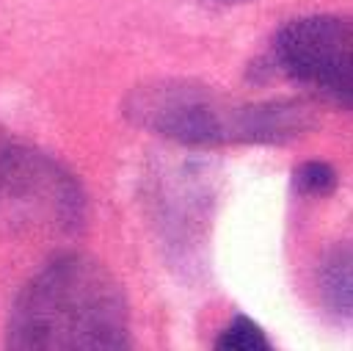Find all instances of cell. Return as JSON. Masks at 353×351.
<instances>
[{"instance_id":"cell-6","label":"cell","mask_w":353,"mask_h":351,"mask_svg":"<svg viewBox=\"0 0 353 351\" xmlns=\"http://www.w3.org/2000/svg\"><path fill=\"white\" fill-rule=\"evenodd\" d=\"M212 351H273V345L256 321H251L248 315H237L221 329Z\"/></svg>"},{"instance_id":"cell-9","label":"cell","mask_w":353,"mask_h":351,"mask_svg":"<svg viewBox=\"0 0 353 351\" xmlns=\"http://www.w3.org/2000/svg\"><path fill=\"white\" fill-rule=\"evenodd\" d=\"M218 3H248V0H218Z\"/></svg>"},{"instance_id":"cell-2","label":"cell","mask_w":353,"mask_h":351,"mask_svg":"<svg viewBox=\"0 0 353 351\" xmlns=\"http://www.w3.org/2000/svg\"><path fill=\"white\" fill-rule=\"evenodd\" d=\"M124 116L135 127L185 146L284 144L314 127V113L306 102H234L193 80L135 86L124 99Z\"/></svg>"},{"instance_id":"cell-7","label":"cell","mask_w":353,"mask_h":351,"mask_svg":"<svg viewBox=\"0 0 353 351\" xmlns=\"http://www.w3.org/2000/svg\"><path fill=\"white\" fill-rule=\"evenodd\" d=\"M292 185L303 196H325L336 185V171L323 160H306L295 169Z\"/></svg>"},{"instance_id":"cell-1","label":"cell","mask_w":353,"mask_h":351,"mask_svg":"<svg viewBox=\"0 0 353 351\" xmlns=\"http://www.w3.org/2000/svg\"><path fill=\"white\" fill-rule=\"evenodd\" d=\"M6 351H132L119 279L88 254H61L19 290Z\"/></svg>"},{"instance_id":"cell-4","label":"cell","mask_w":353,"mask_h":351,"mask_svg":"<svg viewBox=\"0 0 353 351\" xmlns=\"http://www.w3.org/2000/svg\"><path fill=\"white\" fill-rule=\"evenodd\" d=\"M0 218L8 224L74 229L83 221V193L52 158L14 146L0 169Z\"/></svg>"},{"instance_id":"cell-8","label":"cell","mask_w":353,"mask_h":351,"mask_svg":"<svg viewBox=\"0 0 353 351\" xmlns=\"http://www.w3.org/2000/svg\"><path fill=\"white\" fill-rule=\"evenodd\" d=\"M14 146H17V144H14V141L8 138V133H6L3 127H0V169L6 166V160H8V155L14 152Z\"/></svg>"},{"instance_id":"cell-5","label":"cell","mask_w":353,"mask_h":351,"mask_svg":"<svg viewBox=\"0 0 353 351\" xmlns=\"http://www.w3.org/2000/svg\"><path fill=\"white\" fill-rule=\"evenodd\" d=\"M320 293L325 298V307L334 315H350L353 307V287H350V252L334 249L320 268Z\"/></svg>"},{"instance_id":"cell-3","label":"cell","mask_w":353,"mask_h":351,"mask_svg":"<svg viewBox=\"0 0 353 351\" xmlns=\"http://www.w3.org/2000/svg\"><path fill=\"white\" fill-rule=\"evenodd\" d=\"M251 77H287L339 108L353 105V28L342 17H298L276 30Z\"/></svg>"}]
</instances>
